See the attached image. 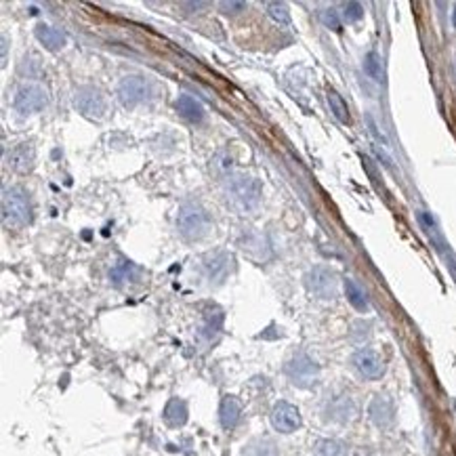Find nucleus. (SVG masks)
Returning a JSON list of instances; mask_svg holds the SVG:
<instances>
[{
	"instance_id": "f257e3e1",
	"label": "nucleus",
	"mask_w": 456,
	"mask_h": 456,
	"mask_svg": "<svg viewBox=\"0 0 456 456\" xmlns=\"http://www.w3.org/2000/svg\"><path fill=\"white\" fill-rule=\"evenodd\" d=\"M3 221L7 227H23L32 221V202L21 187L3 189Z\"/></svg>"
},
{
	"instance_id": "f03ea898",
	"label": "nucleus",
	"mask_w": 456,
	"mask_h": 456,
	"mask_svg": "<svg viewBox=\"0 0 456 456\" xmlns=\"http://www.w3.org/2000/svg\"><path fill=\"white\" fill-rule=\"evenodd\" d=\"M211 217L198 204H183L177 215V229L185 240H200L211 231Z\"/></svg>"
},
{
	"instance_id": "7ed1b4c3",
	"label": "nucleus",
	"mask_w": 456,
	"mask_h": 456,
	"mask_svg": "<svg viewBox=\"0 0 456 456\" xmlns=\"http://www.w3.org/2000/svg\"><path fill=\"white\" fill-rule=\"evenodd\" d=\"M227 198L242 211H251L261 200V183L255 177L236 175L227 181Z\"/></svg>"
},
{
	"instance_id": "20e7f679",
	"label": "nucleus",
	"mask_w": 456,
	"mask_h": 456,
	"mask_svg": "<svg viewBox=\"0 0 456 456\" xmlns=\"http://www.w3.org/2000/svg\"><path fill=\"white\" fill-rule=\"evenodd\" d=\"M152 93H154V87L152 82L143 76H127L120 80L118 85V101L124 105V107H137L139 103L152 99Z\"/></svg>"
},
{
	"instance_id": "39448f33",
	"label": "nucleus",
	"mask_w": 456,
	"mask_h": 456,
	"mask_svg": "<svg viewBox=\"0 0 456 456\" xmlns=\"http://www.w3.org/2000/svg\"><path fill=\"white\" fill-rule=\"evenodd\" d=\"M284 370H286V377L290 379V383L301 387V389L313 387L318 383V379H320V368H318V364L307 353L293 355Z\"/></svg>"
},
{
	"instance_id": "423d86ee",
	"label": "nucleus",
	"mask_w": 456,
	"mask_h": 456,
	"mask_svg": "<svg viewBox=\"0 0 456 456\" xmlns=\"http://www.w3.org/2000/svg\"><path fill=\"white\" fill-rule=\"evenodd\" d=\"M74 105L82 116L91 120H103L110 112L105 95L95 87H80L74 95Z\"/></svg>"
},
{
	"instance_id": "0eeeda50",
	"label": "nucleus",
	"mask_w": 456,
	"mask_h": 456,
	"mask_svg": "<svg viewBox=\"0 0 456 456\" xmlns=\"http://www.w3.org/2000/svg\"><path fill=\"white\" fill-rule=\"evenodd\" d=\"M47 91L40 87V85H21L15 93V99H13V105L15 110L21 114V116H28V114H38L47 107Z\"/></svg>"
},
{
	"instance_id": "6e6552de",
	"label": "nucleus",
	"mask_w": 456,
	"mask_h": 456,
	"mask_svg": "<svg viewBox=\"0 0 456 456\" xmlns=\"http://www.w3.org/2000/svg\"><path fill=\"white\" fill-rule=\"evenodd\" d=\"M351 364L357 370V375L368 381H379L385 375V360L381 357L379 351L370 347L357 349L351 357Z\"/></svg>"
},
{
	"instance_id": "1a4fd4ad",
	"label": "nucleus",
	"mask_w": 456,
	"mask_h": 456,
	"mask_svg": "<svg viewBox=\"0 0 456 456\" xmlns=\"http://www.w3.org/2000/svg\"><path fill=\"white\" fill-rule=\"evenodd\" d=\"M305 284L309 288V293L315 295L318 299H335L337 297V276L333 269L328 267H313L307 278H305Z\"/></svg>"
},
{
	"instance_id": "9d476101",
	"label": "nucleus",
	"mask_w": 456,
	"mask_h": 456,
	"mask_svg": "<svg viewBox=\"0 0 456 456\" xmlns=\"http://www.w3.org/2000/svg\"><path fill=\"white\" fill-rule=\"evenodd\" d=\"M271 427L278 433H295L301 427V412L290 402H278L271 410Z\"/></svg>"
},
{
	"instance_id": "9b49d317",
	"label": "nucleus",
	"mask_w": 456,
	"mask_h": 456,
	"mask_svg": "<svg viewBox=\"0 0 456 456\" xmlns=\"http://www.w3.org/2000/svg\"><path fill=\"white\" fill-rule=\"evenodd\" d=\"M368 417L377 427H389L395 417L393 402L385 395H377L368 406Z\"/></svg>"
},
{
	"instance_id": "f8f14e48",
	"label": "nucleus",
	"mask_w": 456,
	"mask_h": 456,
	"mask_svg": "<svg viewBox=\"0 0 456 456\" xmlns=\"http://www.w3.org/2000/svg\"><path fill=\"white\" fill-rule=\"evenodd\" d=\"M34 160H36V154H34L32 143H17V145L7 154V164H9L13 171H17V173H28V171H32Z\"/></svg>"
},
{
	"instance_id": "ddd939ff",
	"label": "nucleus",
	"mask_w": 456,
	"mask_h": 456,
	"mask_svg": "<svg viewBox=\"0 0 456 456\" xmlns=\"http://www.w3.org/2000/svg\"><path fill=\"white\" fill-rule=\"evenodd\" d=\"M34 34L38 38V43L43 45L45 49H49V51H59V49L65 47V34L61 30L53 28V25L40 23Z\"/></svg>"
},
{
	"instance_id": "4468645a",
	"label": "nucleus",
	"mask_w": 456,
	"mask_h": 456,
	"mask_svg": "<svg viewBox=\"0 0 456 456\" xmlns=\"http://www.w3.org/2000/svg\"><path fill=\"white\" fill-rule=\"evenodd\" d=\"M240 417H242V406H240L238 397L225 395L221 402V408H219V419H221L223 429H234L240 423Z\"/></svg>"
},
{
	"instance_id": "2eb2a0df",
	"label": "nucleus",
	"mask_w": 456,
	"mask_h": 456,
	"mask_svg": "<svg viewBox=\"0 0 456 456\" xmlns=\"http://www.w3.org/2000/svg\"><path fill=\"white\" fill-rule=\"evenodd\" d=\"M175 107L179 112V116H183L185 120L200 124L204 120V107L198 99L189 97V95H179V99L175 101Z\"/></svg>"
},
{
	"instance_id": "dca6fc26",
	"label": "nucleus",
	"mask_w": 456,
	"mask_h": 456,
	"mask_svg": "<svg viewBox=\"0 0 456 456\" xmlns=\"http://www.w3.org/2000/svg\"><path fill=\"white\" fill-rule=\"evenodd\" d=\"M328 417L339 423H347L355 417V404L351 397H337L333 404L328 406Z\"/></svg>"
},
{
	"instance_id": "f3484780",
	"label": "nucleus",
	"mask_w": 456,
	"mask_h": 456,
	"mask_svg": "<svg viewBox=\"0 0 456 456\" xmlns=\"http://www.w3.org/2000/svg\"><path fill=\"white\" fill-rule=\"evenodd\" d=\"M164 421L169 427H183L187 423V404L179 397H173L164 408Z\"/></svg>"
},
{
	"instance_id": "a211bd4d",
	"label": "nucleus",
	"mask_w": 456,
	"mask_h": 456,
	"mask_svg": "<svg viewBox=\"0 0 456 456\" xmlns=\"http://www.w3.org/2000/svg\"><path fill=\"white\" fill-rule=\"evenodd\" d=\"M345 295H347V301L351 303V307H355L357 311H368V295L355 280H351V278L345 280Z\"/></svg>"
},
{
	"instance_id": "6ab92c4d",
	"label": "nucleus",
	"mask_w": 456,
	"mask_h": 456,
	"mask_svg": "<svg viewBox=\"0 0 456 456\" xmlns=\"http://www.w3.org/2000/svg\"><path fill=\"white\" fill-rule=\"evenodd\" d=\"M326 99H328L330 112H333V114L337 116L339 122H343V124H349V122H351V118H349V107H347L345 99H343L335 89H328Z\"/></svg>"
},
{
	"instance_id": "aec40b11",
	"label": "nucleus",
	"mask_w": 456,
	"mask_h": 456,
	"mask_svg": "<svg viewBox=\"0 0 456 456\" xmlns=\"http://www.w3.org/2000/svg\"><path fill=\"white\" fill-rule=\"evenodd\" d=\"M313 456H347V448L339 439H320L313 446Z\"/></svg>"
},
{
	"instance_id": "412c9836",
	"label": "nucleus",
	"mask_w": 456,
	"mask_h": 456,
	"mask_svg": "<svg viewBox=\"0 0 456 456\" xmlns=\"http://www.w3.org/2000/svg\"><path fill=\"white\" fill-rule=\"evenodd\" d=\"M231 267V257L221 253V255H215L209 263H206V271H209V278L211 280H221L225 278L227 269Z\"/></svg>"
},
{
	"instance_id": "4be33fe9",
	"label": "nucleus",
	"mask_w": 456,
	"mask_h": 456,
	"mask_svg": "<svg viewBox=\"0 0 456 456\" xmlns=\"http://www.w3.org/2000/svg\"><path fill=\"white\" fill-rule=\"evenodd\" d=\"M364 72L368 74V78H372L375 82H383L385 72H383V61H381L379 53L370 51V53L364 57Z\"/></svg>"
},
{
	"instance_id": "5701e85b",
	"label": "nucleus",
	"mask_w": 456,
	"mask_h": 456,
	"mask_svg": "<svg viewBox=\"0 0 456 456\" xmlns=\"http://www.w3.org/2000/svg\"><path fill=\"white\" fill-rule=\"evenodd\" d=\"M242 456H276V448L271 442L267 439H257L253 444H248L244 448V454Z\"/></svg>"
},
{
	"instance_id": "b1692460",
	"label": "nucleus",
	"mask_w": 456,
	"mask_h": 456,
	"mask_svg": "<svg viewBox=\"0 0 456 456\" xmlns=\"http://www.w3.org/2000/svg\"><path fill=\"white\" fill-rule=\"evenodd\" d=\"M265 9H267V15H269L276 23H280V25H290V11H288V7H286L284 3H267Z\"/></svg>"
},
{
	"instance_id": "393cba45",
	"label": "nucleus",
	"mask_w": 456,
	"mask_h": 456,
	"mask_svg": "<svg viewBox=\"0 0 456 456\" xmlns=\"http://www.w3.org/2000/svg\"><path fill=\"white\" fill-rule=\"evenodd\" d=\"M364 17V7L360 3H345L343 5V19L347 23H355Z\"/></svg>"
},
{
	"instance_id": "a878e982",
	"label": "nucleus",
	"mask_w": 456,
	"mask_h": 456,
	"mask_svg": "<svg viewBox=\"0 0 456 456\" xmlns=\"http://www.w3.org/2000/svg\"><path fill=\"white\" fill-rule=\"evenodd\" d=\"M131 265H118V267H114L112 271H110V278H112V282L116 284V286H120V284H124L129 278H131Z\"/></svg>"
},
{
	"instance_id": "bb28decb",
	"label": "nucleus",
	"mask_w": 456,
	"mask_h": 456,
	"mask_svg": "<svg viewBox=\"0 0 456 456\" xmlns=\"http://www.w3.org/2000/svg\"><path fill=\"white\" fill-rule=\"evenodd\" d=\"M322 21L328 30H335V32H341V19H339V13L335 9H326L322 13Z\"/></svg>"
},
{
	"instance_id": "cd10ccee",
	"label": "nucleus",
	"mask_w": 456,
	"mask_h": 456,
	"mask_svg": "<svg viewBox=\"0 0 456 456\" xmlns=\"http://www.w3.org/2000/svg\"><path fill=\"white\" fill-rule=\"evenodd\" d=\"M219 7L223 9V13H225V15H238V13L246 11V7H248V5H246V3H242V0H238V3H236V0H231V3H221Z\"/></svg>"
},
{
	"instance_id": "c85d7f7f",
	"label": "nucleus",
	"mask_w": 456,
	"mask_h": 456,
	"mask_svg": "<svg viewBox=\"0 0 456 456\" xmlns=\"http://www.w3.org/2000/svg\"><path fill=\"white\" fill-rule=\"evenodd\" d=\"M366 122H368V127H370V133L375 135L379 141H383V145H387V137L379 131V127H377V122H375V118L372 116H366Z\"/></svg>"
},
{
	"instance_id": "c756f323",
	"label": "nucleus",
	"mask_w": 456,
	"mask_h": 456,
	"mask_svg": "<svg viewBox=\"0 0 456 456\" xmlns=\"http://www.w3.org/2000/svg\"><path fill=\"white\" fill-rule=\"evenodd\" d=\"M183 7L185 9H204V7H209V3H183Z\"/></svg>"
},
{
	"instance_id": "7c9ffc66",
	"label": "nucleus",
	"mask_w": 456,
	"mask_h": 456,
	"mask_svg": "<svg viewBox=\"0 0 456 456\" xmlns=\"http://www.w3.org/2000/svg\"><path fill=\"white\" fill-rule=\"evenodd\" d=\"M452 23H454V28H456V7H454V11H452Z\"/></svg>"
}]
</instances>
